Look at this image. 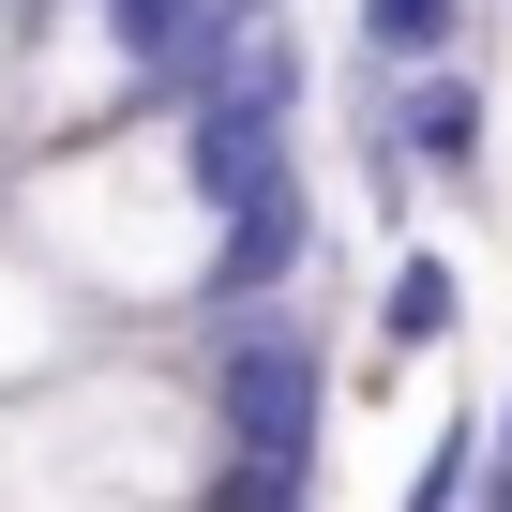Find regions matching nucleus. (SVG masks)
Returning <instances> with one entry per match:
<instances>
[{"label":"nucleus","instance_id":"1","mask_svg":"<svg viewBox=\"0 0 512 512\" xmlns=\"http://www.w3.org/2000/svg\"><path fill=\"white\" fill-rule=\"evenodd\" d=\"M0 226H16L106 332L121 317L196 332L211 287H226V226H211V181H196V151H181L166 106H136L106 136H61V151H16L0 166Z\"/></svg>","mask_w":512,"mask_h":512},{"label":"nucleus","instance_id":"2","mask_svg":"<svg viewBox=\"0 0 512 512\" xmlns=\"http://www.w3.org/2000/svg\"><path fill=\"white\" fill-rule=\"evenodd\" d=\"M377 136H392V151L422 166V196H452V211H482V196H497V91H482V61H437V76H392Z\"/></svg>","mask_w":512,"mask_h":512},{"label":"nucleus","instance_id":"3","mask_svg":"<svg viewBox=\"0 0 512 512\" xmlns=\"http://www.w3.org/2000/svg\"><path fill=\"white\" fill-rule=\"evenodd\" d=\"M91 347H106V317L0 226V392H31V377H61V362H91Z\"/></svg>","mask_w":512,"mask_h":512},{"label":"nucleus","instance_id":"4","mask_svg":"<svg viewBox=\"0 0 512 512\" xmlns=\"http://www.w3.org/2000/svg\"><path fill=\"white\" fill-rule=\"evenodd\" d=\"M362 332H377V362H452V347H467V272H452V241H392Z\"/></svg>","mask_w":512,"mask_h":512},{"label":"nucleus","instance_id":"5","mask_svg":"<svg viewBox=\"0 0 512 512\" xmlns=\"http://www.w3.org/2000/svg\"><path fill=\"white\" fill-rule=\"evenodd\" d=\"M467 46H482V0H347V61L377 76H437Z\"/></svg>","mask_w":512,"mask_h":512},{"label":"nucleus","instance_id":"6","mask_svg":"<svg viewBox=\"0 0 512 512\" xmlns=\"http://www.w3.org/2000/svg\"><path fill=\"white\" fill-rule=\"evenodd\" d=\"M482 452H497V407H452V422L422 437V467H407L392 512H467V497H482Z\"/></svg>","mask_w":512,"mask_h":512},{"label":"nucleus","instance_id":"7","mask_svg":"<svg viewBox=\"0 0 512 512\" xmlns=\"http://www.w3.org/2000/svg\"><path fill=\"white\" fill-rule=\"evenodd\" d=\"M226 16H241V31H256V16H302V0H226Z\"/></svg>","mask_w":512,"mask_h":512},{"label":"nucleus","instance_id":"8","mask_svg":"<svg viewBox=\"0 0 512 512\" xmlns=\"http://www.w3.org/2000/svg\"><path fill=\"white\" fill-rule=\"evenodd\" d=\"M31 16H46V0H31Z\"/></svg>","mask_w":512,"mask_h":512}]
</instances>
